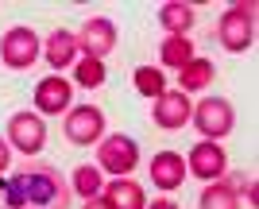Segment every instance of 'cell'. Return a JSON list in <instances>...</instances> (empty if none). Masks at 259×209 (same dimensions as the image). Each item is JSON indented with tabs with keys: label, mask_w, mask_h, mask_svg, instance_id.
Here are the masks:
<instances>
[{
	"label": "cell",
	"mask_w": 259,
	"mask_h": 209,
	"mask_svg": "<svg viewBox=\"0 0 259 209\" xmlns=\"http://www.w3.org/2000/svg\"><path fill=\"white\" fill-rule=\"evenodd\" d=\"M74 190L51 163H27L0 178V209H70Z\"/></svg>",
	"instance_id": "cell-1"
},
{
	"label": "cell",
	"mask_w": 259,
	"mask_h": 209,
	"mask_svg": "<svg viewBox=\"0 0 259 209\" xmlns=\"http://www.w3.org/2000/svg\"><path fill=\"white\" fill-rule=\"evenodd\" d=\"M217 43L232 55L248 51L255 43V4H232L217 23Z\"/></svg>",
	"instance_id": "cell-2"
},
{
	"label": "cell",
	"mask_w": 259,
	"mask_h": 209,
	"mask_svg": "<svg viewBox=\"0 0 259 209\" xmlns=\"http://www.w3.org/2000/svg\"><path fill=\"white\" fill-rule=\"evenodd\" d=\"M39 55H43L39 35H35L31 27H23V23L8 27V31H4V39H0V62H4L8 70H31Z\"/></svg>",
	"instance_id": "cell-3"
},
{
	"label": "cell",
	"mask_w": 259,
	"mask_h": 209,
	"mask_svg": "<svg viewBox=\"0 0 259 209\" xmlns=\"http://www.w3.org/2000/svg\"><path fill=\"white\" fill-rule=\"evenodd\" d=\"M97 166L108 171V175H116V178H128L132 171L140 166V147H136V140H128L124 132L105 136V140L97 143Z\"/></svg>",
	"instance_id": "cell-4"
},
{
	"label": "cell",
	"mask_w": 259,
	"mask_h": 209,
	"mask_svg": "<svg viewBox=\"0 0 259 209\" xmlns=\"http://www.w3.org/2000/svg\"><path fill=\"white\" fill-rule=\"evenodd\" d=\"M194 128L205 140H225L228 132H232V124H236V112H232V105H228L225 97H201L194 105Z\"/></svg>",
	"instance_id": "cell-5"
},
{
	"label": "cell",
	"mask_w": 259,
	"mask_h": 209,
	"mask_svg": "<svg viewBox=\"0 0 259 209\" xmlns=\"http://www.w3.org/2000/svg\"><path fill=\"white\" fill-rule=\"evenodd\" d=\"M62 132H66V140L77 143V147H93V143L105 140V112H101L97 105H77L62 120Z\"/></svg>",
	"instance_id": "cell-6"
},
{
	"label": "cell",
	"mask_w": 259,
	"mask_h": 209,
	"mask_svg": "<svg viewBox=\"0 0 259 209\" xmlns=\"http://www.w3.org/2000/svg\"><path fill=\"white\" fill-rule=\"evenodd\" d=\"M8 147L23 155H39L47 147V124L43 116H35V112H16L8 120Z\"/></svg>",
	"instance_id": "cell-7"
},
{
	"label": "cell",
	"mask_w": 259,
	"mask_h": 209,
	"mask_svg": "<svg viewBox=\"0 0 259 209\" xmlns=\"http://www.w3.org/2000/svg\"><path fill=\"white\" fill-rule=\"evenodd\" d=\"M112 47H116V23L105 20V16H93V20L81 23V31H77V51L89 58H105L112 55Z\"/></svg>",
	"instance_id": "cell-8"
},
{
	"label": "cell",
	"mask_w": 259,
	"mask_h": 209,
	"mask_svg": "<svg viewBox=\"0 0 259 209\" xmlns=\"http://www.w3.org/2000/svg\"><path fill=\"white\" fill-rule=\"evenodd\" d=\"M186 166H190V175L194 178H205V182H217V178H225V147H217V140H201L190 147L186 155Z\"/></svg>",
	"instance_id": "cell-9"
},
{
	"label": "cell",
	"mask_w": 259,
	"mask_h": 209,
	"mask_svg": "<svg viewBox=\"0 0 259 209\" xmlns=\"http://www.w3.org/2000/svg\"><path fill=\"white\" fill-rule=\"evenodd\" d=\"M190 116H194V101H190V93H182V89H166L162 97H155V124H159V128H166V132L186 128Z\"/></svg>",
	"instance_id": "cell-10"
},
{
	"label": "cell",
	"mask_w": 259,
	"mask_h": 209,
	"mask_svg": "<svg viewBox=\"0 0 259 209\" xmlns=\"http://www.w3.org/2000/svg\"><path fill=\"white\" fill-rule=\"evenodd\" d=\"M70 97H74V86H70L66 77H58V74L43 77V81L35 86V109H39V112H51V116L70 109Z\"/></svg>",
	"instance_id": "cell-11"
},
{
	"label": "cell",
	"mask_w": 259,
	"mask_h": 209,
	"mask_svg": "<svg viewBox=\"0 0 259 209\" xmlns=\"http://www.w3.org/2000/svg\"><path fill=\"white\" fill-rule=\"evenodd\" d=\"M151 178L159 190H178L186 182V159L178 151H159L151 159Z\"/></svg>",
	"instance_id": "cell-12"
},
{
	"label": "cell",
	"mask_w": 259,
	"mask_h": 209,
	"mask_svg": "<svg viewBox=\"0 0 259 209\" xmlns=\"http://www.w3.org/2000/svg\"><path fill=\"white\" fill-rule=\"evenodd\" d=\"M43 58L51 62L54 70H66V66H74L77 62V35L74 31H51L47 35V43H43Z\"/></svg>",
	"instance_id": "cell-13"
},
{
	"label": "cell",
	"mask_w": 259,
	"mask_h": 209,
	"mask_svg": "<svg viewBox=\"0 0 259 209\" xmlns=\"http://www.w3.org/2000/svg\"><path fill=\"white\" fill-rule=\"evenodd\" d=\"M105 201L112 209H143L147 198H143V186L140 182H132V178H112L105 186Z\"/></svg>",
	"instance_id": "cell-14"
},
{
	"label": "cell",
	"mask_w": 259,
	"mask_h": 209,
	"mask_svg": "<svg viewBox=\"0 0 259 209\" xmlns=\"http://www.w3.org/2000/svg\"><path fill=\"white\" fill-rule=\"evenodd\" d=\"M159 58H162V66L182 70L186 62H194V58H197L194 39H190V35H166V39L159 43Z\"/></svg>",
	"instance_id": "cell-15"
},
{
	"label": "cell",
	"mask_w": 259,
	"mask_h": 209,
	"mask_svg": "<svg viewBox=\"0 0 259 209\" xmlns=\"http://www.w3.org/2000/svg\"><path fill=\"white\" fill-rule=\"evenodd\" d=\"M159 23L166 27V35H190V27H194V8L170 0V4L159 8Z\"/></svg>",
	"instance_id": "cell-16"
},
{
	"label": "cell",
	"mask_w": 259,
	"mask_h": 209,
	"mask_svg": "<svg viewBox=\"0 0 259 209\" xmlns=\"http://www.w3.org/2000/svg\"><path fill=\"white\" fill-rule=\"evenodd\" d=\"M209 81H213V62H209V58H194V62H186V66L178 70V86H182V93L205 89Z\"/></svg>",
	"instance_id": "cell-17"
},
{
	"label": "cell",
	"mask_w": 259,
	"mask_h": 209,
	"mask_svg": "<svg viewBox=\"0 0 259 209\" xmlns=\"http://www.w3.org/2000/svg\"><path fill=\"white\" fill-rule=\"evenodd\" d=\"M201 209H240V194L225 178H217V182H209L201 190Z\"/></svg>",
	"instance_id": "cell-18"
},
{
	"label": "cell",
	"mask_w": 259,
	"mask_h": 209,
	"mask_svg": "<svg viewBox=\"0 0 259 209\" xmlns=\"http://www.w3.org/2000/svg\"><path fill=\"white\" fill-rule=\"evenodd\" d=\"M70 190L74 194H81V198H97L101 190H105V182H101V171L97 166H77L74 171V182H70Z\"/></svg>",
	"instance_id": "cell-19"
},
{
	"label": "cell",
	"mask_w": 259,
	"mask_h": 209,
	"mask_svg": "<svg viewBox=\"0 0 259 209\" xmlns=\"http://www.w3.org/2000/svg\"><path fill=\"white\" fill-rule=\"evenodd\" d=\"M132 81H136V89H140L143 97H151V101L166 93V81H162V70H155V66H140Z\"/></svg>",
	"instance_id": "cell-20"
},
{
	"label": "cell",
	"mask_w": 259,
	"mask_h": 209,
	"mask_svg": "<svg viewBox=\"0 0 259 209\" xmlns=\"http://www.w3.org/2000/svg\"><path fill=\"white\" fill-rule=\"evenodd\" d=\"M74 74H77V86H85V89H97V86H105V62L101 58H77V66H74Z\"/></svg>",
	"instance_id": "cell-21"
},
{
	"label": "cell",
	"mask_w": 259,
	"mask_h": 209,
	"mask_svg": "<svg viewBox=\"0 0 259 209\" xmlns=\"http://www.w3.org/2000/svg\"><path fill=\"white\" fill-rule=\"evenodd\" d=\"M225 182H228L232 190H236V194H244V198H248V205H255V201H259V194H255V178H251V175L236 171V175H228Z\"/></svg>",
	"instance_id": "cell-22"
},
{
	"label": "cell",
	"mask_w": 259,
	"mask_h": 209,
	"mask_svg": "<svg viewBox=\"0 0 259 209\" xmlns=\"http://www.w3.org/2000/svg\"><path fill=\"white\" fill-rule=\"evenodd\" d=\"M8 155H12L8 140H0V175H4V171H8Z\"/></svg>",
	"instance_id": "cell-23"
},
{
	"label": "cell",
	"mask_w": 259,
	"mask_h": 209,
	"mask_svg": "<svg viewBox=\"0 0 259 209\" xmlns=\"http://www.w3.org/2000/svg\"><path fill=\"white\" fill-rule=\"evenodd\" d=\"M81 209H112V205H108V201H105V198H101V194H97V198H89V201H85V205H81Z\"/></svg>",
	"instance_id": "cell-24"
},
{
	"label": "cell",
	"mask_w": 259,
	"mask_h": 209,
	"mask_svg": "<svg viewBox=\"0 0 259 209\" xmlns=\"http://www.w3.org/2000/svg\"><path fill=\"white\" fill-rule=\"evenodd\" d=\"M143 209H178L170 198H155V205H143Z\"/></svg>",
	"instance_id": "cell-25"
}]
</instances>
